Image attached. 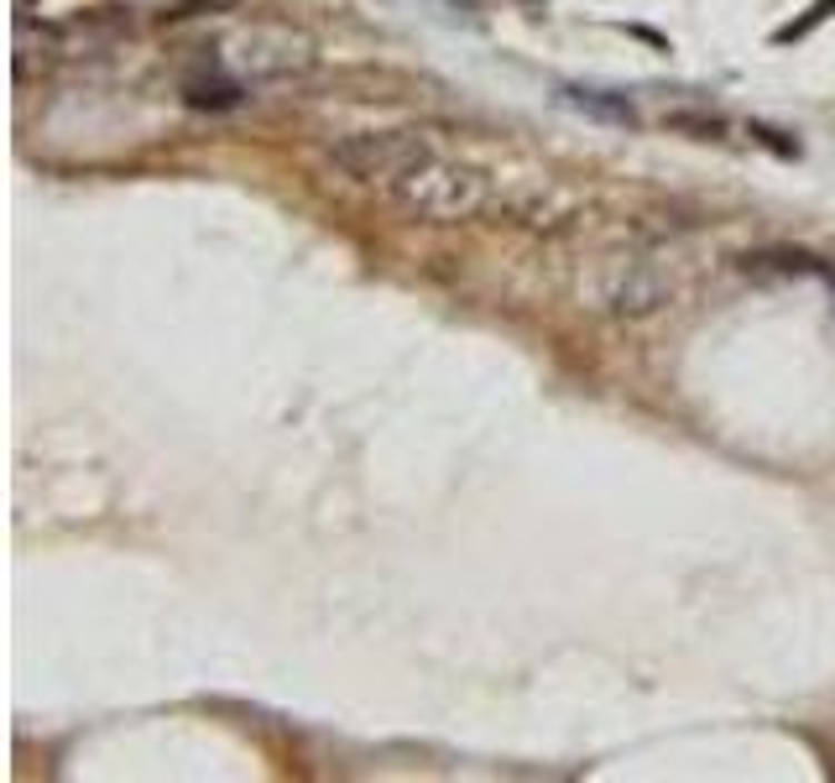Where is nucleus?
<instances>
[{
    "instance_id": "1",
    "label": "nucleus",
    "mask_w": 835,
    "mask_h": 783,
    "mask_svg": "<svg viewBox=\"0 0 835 783\" xmlns=\"http://www.w3.org/2000/svg\"><path fill=\"white\" fill-rule=\"evenodd\" d=\"M392 205L412 220H428V225H460L470 215L486 209L491 199V178L470 162H449V157H434L428 152L424 162H412L402 178L387 184Z\"/></svg>"
},
{
    "instance_id": "2",
    "label": "nucleus",
    "mask_w": 835,
    "mask_h": 783,
    "mask_svg": "<svg viewBox=\"0 0 835 783\" xmlns=\"http://www.w3.org/2000/svg\"><path fill=\"white\" fill-rule=\"evenodd\" d=\"M434 152L424 141V131L412 126H387V131H350V137L335 141V162H340L350 178H366V184H392L412 162H424Z\"/></svg>"
},
{
    "instance_id": "3",
    "label": "nucleus",
    "mask_w": 835,
    "mask_h": 783,
    "mask_svg": "<svg viewBox=\"0 0 835 783\" xmlns=\"http://www.w3.org/2000/svg\"><path fill=\"white\" fill-rule=\"evenodd\" d=\"M230 69L251 73V79H288V73L308 69V42L292 32H272V27H251L230 42Z\"/></svg>"
},
{
    "instance_id": "4",
    "label": "nucleus",
    "mask_w": 835,
    "mask_h": 783,
    "mask_svg": "<svg viewBox=\"0 0 835 783\" xmlns=\"http://www.w3.org/2000/svg\"><path fill=\"white\" fill-rule=\"evenodd\" d=\"M668 293H674V283H668L658 267H632L627 277H622V288L612 293V308L622 314V319H648V314H658V308L668 304Z\"/></svg>"
},
{
    "instance_id": "5",
    "label": "nucleus",
    "mask_w": 835,
    "mask_h": 783,
    "mask_svg": "<svg viewBox=\"0 0 835 783\" xmlns=\"http://www.w3.org/2000/svg\"><path fill=\"white\" fill-rule=\"evenodd\" d=\"M564 105L569 110H580V116L590 120H606V126H637V105L627 100V95H616V89H590V85H564L559 89Z\"/></svg>"
},
{
    "instance_id": "6",
    "label": "nucleus",
    "mask_w": 835,
    "mask_h": 783,
    "mask_svg": "<svg viewBox=\"0 0 835 783\" xmlns=\"http://www.w3.org/2000/svg\"><path fill=\"white\" fill-rule=\"evenodd\" d=\"M193 110H230V105H240V89L236 85H209V79H199V85H188V95H183Z\"/></svg>"
},
{
    "instance_id": "7",
    "label": "nucleus",
    "mask_w": 835,
    "mask_h": 783,
    "mask_svg": "<svg viewBox=\"0 0 835 783\" xmlns=\"http://www.w3.org/2000/svg\"><path fill=\"white\" fill-rule=\"evenodd\" d=\"M664 126H668V131H695L699 141H710V137H720V131H726L716 116H668Z\"/></svg>"
}]
</instances>
